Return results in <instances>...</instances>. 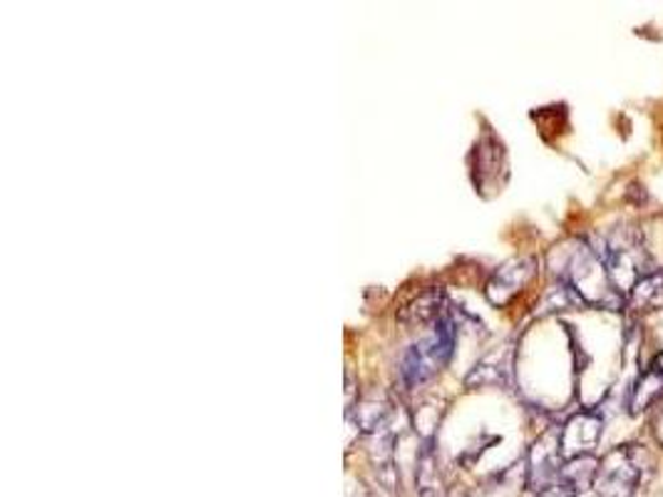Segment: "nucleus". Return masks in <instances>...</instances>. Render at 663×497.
Returning <instances> with one entry per match:
<instances>
[{"label":"nucleus","mask_w":663,"mask_h":497,"mask_svg":"<svg viewBox=\"0 0 663 497\" xmlns=\"http://www.w3.org/2000/svg\"><path fill=\"white\" fill-rule=\"evenodd\" d=\"M649 471V455L639 445H619L599 461L594 493L599 497H633Z\"/></svg>","instance_id":"1"},{"label":"nucleus","mask_w":663,"mask_h":497,"mask_svg":"<svg viewBox=\"0 0 663 497\" xmlns=\"http://www.w3.org/2000/svg\"><path fill=\"white\" fill-rule=\"evenodd\" d=\"M601 418L597 413H582L564 428L562 433V455L582 457L589 455L599 445Z\"/></svg>","instance_id":"2"},{"label":"nucleus","mask_w":663,"mask_h":497,"mask_svg":"<svg viewBox=\"0 0 663 497\" xmlns=\"http://www.w3.org/2000/svg\"><path fill=\"white\" fill-rule=\"evenodd\" d=\"M631 306L641 314L663 309V269L646 274L631 289Z\"/></svg>","instance_id":"3"},{"label":"nucleus","mask_w":663,"mask_h":497,"mask_svg":"<svg viewBox=\"0 0 663 497\" xmlns=\"http://www.w3.org/2000/svg\"><path fill=\"white\" fill-rule=\"evenodd\" d=\"M663 398V378L653 374V370H646V374L641 376V381L637 383V388L631 391V413L646 411L651 403H656Z\"/></svg>","instance_id":"4"},{"label":"nucleus","mask_w":663,"mask_h":497,"mask_svg":"<svg viewBox=\"0 0 663 497\" xmlns=\"http://www.w3.org/2000/svg\"><path fill=\"white\" fill-rule=\"evenodd\" d=\"M480 497H520V483L500 480L497 485H492L490 490H485Z\"/></svg>","instance_id":"5"},{"label":"nucleus","mask_w":663,"mask_h":497,"mask_svg":"<svg viewBox=\"0 0 663 497\" xmlns=\"http://www.w3.org/2000/svg\"><path fill=\"white\" fill-rule=\"evenodd\" d=\"M540 497H577V493H572L567 485H562V483L557 480L552 487H547V490H542Z\"/></svg>","instance_id":"6"},{"label":"nucleus","mask_w":663,"mask_h":497,"mask_svg":"<svg viewBox=\"0 0 663 497\" xmlns=\"http://www.w3.org/2000/svg\"><path fill=\"white\" fill-rule=\"evenodd\" d=\"M653 431H656V437H659V443L663 445V398H661V403H659V413H656V421H653Z\"/></svg>","instance_id":"7"},{"label":"nucleus","mask_w":663,"mask_h":497,"mask_svg":"<svg viewBox=\"0 0 663 497\" xmlns=\"http://www.w3.org/2000/svg\"><path fill=\"white\" fill-rule=\"evenodd\" d=\"M649 370H653V374H656V376H661V378H663V350H659V354L653 356V360H651Z\"/></svg>","instance_id":"8"}]
</instances>
